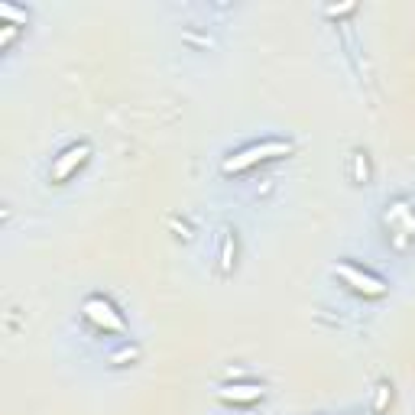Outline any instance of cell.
<instances>
[{"label":"cell","mask_w":415,"mask_h":415,"mask_svg":"<svg viewBox=\"0 0 415 415\" xmlns=\"http://www.w3.org/2000/svg\"><path fill=\"white\" fill-rule=\"evenodd\" d=\"M292 153V143L289 140H263V143H250V147H244L240 153H231V159H224V176H231V172H244L250 169V166H256V162L263 159H273V156H285Z\"/></svg>","instance_id":"1"},{"label":"cell","mask_w":415,"mask_h":415,"mask_svg":"<svg viewBox=\"0 0 415 415\" xmlns=\"http://www.w3.org/2000/svg\"><path fill=\"white\" fill-rule=\"evenodd\" d=\"M85 318L94 322L98 328H104V331H114V334H123V331H127L120 312H117L108 299H101V295H91V299L85 302Z\"/></svg>","instance_id":"2"},{"label":"cell","mask_w":415,"mask_h":415,"mask_svg":"<svg viewBox=\"0 0 415 415\" xmlns=\"http://www.w3.org/2000/svg\"><path fill=\"white\" fill-rule=\"evenodd\" d=\"M88 156H91V143H75V147H69L65 153L59 156V159L52 162V172H49V178H52V182H65V178H69L72 172L78 169V166H85Z\"/></svg>","instance_id":"3"},{"label":"cell","mask_w":415,"mask_h":415,"mask_svg":"<svg viewBox=\"0 0 415 415\" xmlns=\"http://www.w3.org/2000/svg\"><path fill=\"white\" fill-rule=\"evenodd\" d=\"M338 276L347 279V283L354 285L357 292H363V295H383V292H386V283H383V279L370 276V273H363V269L351 266V263H341V266H338Z\"/></svg>","instance_id":"4"},{"label":"cell","mask_w":415,"mask_h":415,"mask_svg":"<svg viewBox=\"0 0 415 415\" xmlns=\"http://www.w3.org/2000/svg\"><path fill=\"white\" fill-rule=\"evenodd\" d=\"M217 396L224 402H256L263 396V390L260 386H224Z\"/></svg>","instance_id":"5"},{"label":"cell","mask_w":415,"mask_h":415,"mask_svg":"<svg viewBox=\"0 0 415 415\" xmlns=\"http://www.w3.org/2000/svg\"><path fill=\"white\" fill-rule=\"evenodd\" d=\"M234 254H237L234 234H224V237H221V273H231V266H234Z\"/></svg>","instance_id":"6"},{"label":"cell","mask_w":415,"mask_h":415,"mask_svg":"<svg viewBox=\"0 0 415 415\" xmlns=\"http://www.w3.org/2000/svg\"><path fill=\"white\" fill-rule=\"evenodd\" d=\"M390 402H392V386L386 383V380H380V383H377V396H373V415H380L386 406H390Z\"/></svg>","instance_id":"7"},{"label":"cell","mask_w":415,"mask_h":415,"mask_svg":"<svg viewBox=\"0 0 415 415\" xmlns=\"http://www.w3.org/2000/svg\"><path fill=\"white\" fill-rule=\"evenodd\" d=\"M360 182H367V176H370V169H367V156L363 153H357V172H354Z\"/></svg>","instance_id":"8"},{"label":"cell","mask_w":415,"mask_h":415,"mask_svg":"<svg viewBox=\"0 0 415 415\" xmlns=\"http://www.w3.org/2000/svg\"><path fill=\"white\" fill-rule=\"evenodd\" d=\"M137 357V347H123V351H117L114 357H110V363H120V360H133Z\"/></svg>","instance_id":"9"}]
</instances>
